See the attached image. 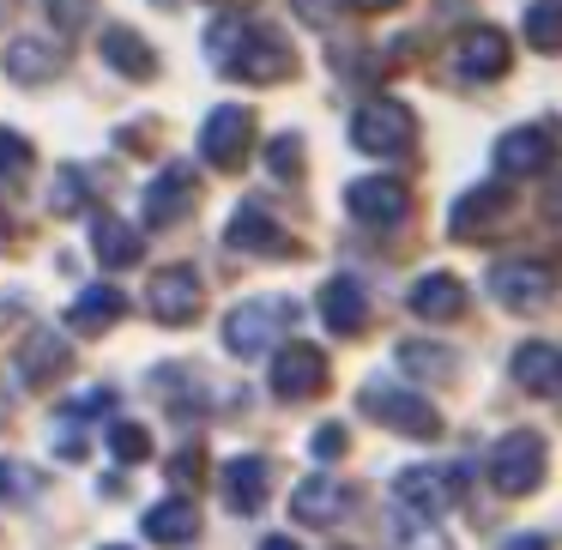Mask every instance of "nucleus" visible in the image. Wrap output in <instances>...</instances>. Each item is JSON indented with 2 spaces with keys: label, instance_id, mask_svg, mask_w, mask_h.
I'll return each instance as SVG.
<instances>
[{
  "label": "nucleus",
  "instance_id": "f257e3e1",
  "mask_svg": "<svg viewBox=\"0 0 562 550\" xmlns=\"http://www.w3.org/2000/svg\"><path fill=\"white\" fill-rule=\"evenodd\" d=\"M206 61L231 79H248V86H279V79L296 74V55L291 43L279 37L272 25L243 13H218L206 31Z\"/></svg>",
  "mask_w": 562,
  "mask_h": 550
},
{
  "label": "nucleus",
  "instance_id": "f03ea898",
  "mask_svg": "<svg viewBox=\"0 0 562 550\" xmlns=\"http://www.w3.org/2000/svg\"><path fill=\"white\" fill-rule=\"evenodd\" d=\"M284 321H291V303H284V296H248V303H236L231 315H224V351L231 357H267L272 339L284 333Z\"/></svg>",
  "mask_w": 562,
  "mask_h": 550
},
{
  "label": "nucleus",
  "instance_id": "7ed1b4c3",
  "mask_svg": "<svg viewBox=\"0 0 562 550\" xmlns=\"http://www.w3.org/2000/svg\"><path fill=\"white\" fill-rule=\"evenodd\" d=\"M490 484L502 496H532L544 484V436L538 429H508V436L490 448Z\"/></svg>",
  "mask_w": 562,
  "mask_h": 550
},
{
  "label": "nucleus",
  "instance_id": "20e7f679",
  "mask_svg": "<svg viewBox=\"0 0 562 550\" xmlns=\"http://www.w3.org/2000/svg\"><path fill=\"white\" fill-rule=\"evenodd\" d=\"M465 484H472V472H465V465H405V472L393 478V496H400L412 514L441 520V514L465 496Z\"/></svg>",
  "mask_w": 562,
  "mask_h": 550
},
{
  "label": "nucleus",
  "instance_id": "39448f33",
  "mask_svg": "<svg viewBox=\"0 0 562 550\" xmlns=\"http://www.w3.org/2000/svg\"><path fill=\"white\" fill-rule=\"evenodd\" d=\"M412 139H417V122H412V110L393 103V98L363 103L357 122H351V146L369 151V158H400V151H412Z\"/></svg>",
  "mask_w": 562,
  "mask_h": 550
},
{
  "label": "nucleus",
  "instance_id": "423d86ee",
  "mask_svg": "<svg viewBox=\"0 0 562 550\" xmlns=\"http://www.w3.org/2000/svg\"><path fill=\"white\" fill-rule=\"evenodd\" d=\"M200 303H206V284H200V272L188 267V260L151 272L146 308H151V321H158V327H188V321H200Z\"/></svg>",
  "mask_w": 562,
  "mask_h": 550
},
{
  "label": "nucleus",
  "instance_id": "0eeeda50",
  "mask_svg": "<svg viewBox=\"0 0 562 550\" xmlns=\"http://www.w3.org/2000/svg\"><path fill=\"white\" fill-rule=\"evenodd\" d=\"M363 412L381 417L393 436H417V441H436L441 436L436 405L417 400V393H405V388H393V381H369V388H363Z\"/></svg>",
  "mask_w": 562,
  "mask_h": 550
},
{
  "label": "nucleus",
  "instance_id": "6e6552de",
  "mask_svg": "<svg viewBox=\"0 0 562 550\" xmlns=\"http://www.w3.org/2000/svg\"><path fill=\"white\" fill-rule=\"evenodd\" d=\"M248 146H255V115H248L243 103H218V110L206 115V127H200V158H206L212 170H243Z\"/></svg>",
  "mask_w": 562,
  "mask_h": 550
},
{
  "label": "nucleus",
  "instance_id": "1a4fd4ad",
  "mask_svg": "<svg viewBox=\"0 0 562 550\" xmlns=\"http://www.w3.org/2000/svg\"><path fill=\"white\" fill-rule=\"evenodd\" d=\"M490 296H496L502 308H514V315H532V308H544L550 296H557V272L538 267V260H502V267L490 272Z\"/></svg>",
  "mask_w": 562,
  "mask_h": 550
},
{
  "label": "nucleus",
  "instance_id": "9d476101",
  "mask_svg": "<svg viewBox=\"0 0 562 550\" xmlns=\"http://www.w3.org/2000/svg\"><path fill=\"white\" fill-rule=\"evenodd\" d=\"M327 388V351L321 345H308V339H296V345H279L272 351V393L279 400H315V393Z\"/></svg>",
  "mask_w": 562,
  "mask_h": 550
},
{
  "label": "nucleus",
  "instance_id": "9b49d317",
  "mask_svg": "<svg viewBox=\"0 0 562 550\" xmlns=\"http://www.w3.org/2000/svg\"><path fill=\"white\" fill-rule=\"evenodd\" d=\"M345 206H351L357 224L387 231V224H400L405 212H412V188H405L400 176H357V182L345 188Z\"/></svg>",
  "mask_w": 562,
  "mask_h": 550
},
{
  "label": "nucleus",
  "instance_id": "f8f14e48",
  "mask_svg": "<svg viewBox=\"0 0 562 550\" xmlns=\"http://www.w3.org/2000/svg\"><path fill=\"white\" fill-rule=\"evenodd\" d=\"M224 243L243 248V255H291V231H284L279 218H272L260 200H243V206L231 212V224H224Z\"/></svg>",
  "mask_w": 562,
  "mask_h": 550
},
{
  "label": "nucleus",
  "instance_id": "ddd939ff",
  "mask_svg": "<svg viewBox=\"0 0 562 550\" xmlns=\"http://www.w3.org/2000/svg\"><path fill=\"white\" fill-rule=\"evenodd\" d=\"M194 194H200L194 170H188V164H164V170L151 176V188H146V224L151 231L182 224L188 212H194Z\"/></svg>",
  "mask_w": 562,
  "mask_h": 550
},
{
  "label": "nucleus",
  "instance_id": "4468645a",
  "mask_svg": "<svg viewBox=\"0 0 562 550\" xmlns=\"http://www.w3.org/2000/svg\"><path fill=\"white\" fill-rule=\"evenodd\" d=\"M0 67H7V79H19V86H43V79H55L67 67V49L55 37H43V31H25V37H13L0 49Z\"/></svg>",
  "mask_w": 562,
  "mask_h": 550
},
{
  "label": "nucleus",
  "instance_id": "2eb2a0df",
  "mask_svg": "<svg viewBox=\"0 0 562 550\" xmlns=\"http://www.w3.org/2000/svg\"><path fill=\"white\" fill-rule=\"evenodd\" d=\"M67 369H74V345L55 327H31L25 345H19V375H25V388H55Z\"/></svg>",
  "mask_w": 562,
  "mask_h": 550
},
{
  "label": "nucleus",
  "instance_id": "dca6fc26",
  "mask_svg": "<svg viewBox=\"0 0 562 550\" xmlns=\"http://www.w3.org/2000/svg\"><path fill=\"white\" fill-rule=\"evenodd\" d=\"M508 206H514V188H508V176L502 182H484V188H472V194H460L453 200V236H484L496 218H508Z\"/></svg>",
  "mask_w": 562,
  "mask_h": 550
},
{
  "label": "nucleus",
  "instance_id": "f3484780",
  "mask_svg": "<svg viewBox=\"0 0 562 550\" xmlns=\"http://www.w3.org/2000/svg\"><path fill=\"white\" fill-rule=\"evenodd\" d=\"M267 490H272V465L260 460V453H236V460H224V508L231 514H260Z\"/></svg>",
  "mask_w": 562,
  "mask_h": 550
},
{
  "label": "nucleus",
  "instance_id": "a211bd4d",
  "mask_svg": "<svg viewBox=\"0 0 562 550\" xmlns=\"http://www.w3.org/2000/svg\"><path fill=\"white\" fill-rule=\"evenodd\" d=\"M98 49H103V61H110L122 79H134V86L158 79V55H151V43L139 37V31H127V25H103Z\"/></svg>",
  "mask_w": 562,
  "mask_h": 550
},
{
  "label": "nucleus",
  "instance_id": "6ab92c4d",
  "mask_svg": "<svg viewBox=\"0 0 562 550\" xmlns=\"http://www.w3.org/2000/svg\"><path fill=\"white\" fill-rule=\"evenodd\" d=\"M345 508H351V490H345L333 472L303 478V484H296V496H291V514H296L303 526H333Z\"/></svg>",
  "mask_w": 562,
  "mask_h": 550
},
{
  "label": "nucleus",
  "instance_id": "aec40b11",
  "mask_svg": "<svg viewBox=\"0 0 562 550\" xmlns=\"http://www.w3.org/2000/svg\"><path fill=\"white\" fill-rule=\"evenodd\" d=\"M91 255L103 260V272L139 267V260H146V236H139L134 224H122V218H110V212H98V218H91Z\"/></svg>",
  "mask_w": 562,
  "mask_h": 550
},
{
  "label": "nucleus",
  "instance_id": "412c9836",
  "mask_svg": "<svg viewBox=\"0 0 562 550\" xmlns=\"http://www.w3.org/2000/svg\"><path fill=\"white\" fill-rule=\"evenodd\" d=\"M550 151H557V146H550L544 127H514V134L496 139V170L508 176V182H514V176H544Z\"/></svg>",
  "mask_w": 562,
  "mask_h": 550
},
{
  "label": "nucleus",
  "instance_id": "4be33fe9",
  "mask_svg": "<svg viewBox=\"0 0 562 550\" xmlns=\"http://www.w3.org/2000/svg\"><path fill=\"white\" fill-rule=\"evenodd\" d=\"M321 321H327L333 333H363V321H369V296H363V284L351 279V272H339V279H327L321 284Z\"/></svg>",
  "mask_w": 562,
  "mask_h": 550
},
{
  "label": "nucleus",
  "instance_id": "5701e85b",
  "mask_svg": "<svg viewBox=\"0 0 562 550\" xmlns=\"http://www.w3.org/2000/svg\"><path fill=\"white\" fill-rule=\"evenodd\" d=\"M508 61H514V43L502 37L496 25L465 31V43H460V74L465 79H502V74H508Z\"/></svg>",
  "mask_w": 562,
  "mask_h": 550
},
{
  "label": "nucleus",
  "instance_id": "b1692460",
  "mask_svg": "<svg viewBox=\"0 0 562 550\" xmlns=\"http://www.w3.org/2000/svg\"><path fill=\"white\" fill-rule=\"evenodd\" d=\"M514 381H520L526 393H538V400H557L562 393V351L544 339L520 345V351H514Z\"/></svg>",
  "mask_w": 562,
  "mask_h": 550
},
{
  "label": "nucleus",
  "instance_id": "393cba45",
  "mask_svg": "<svg viewBox=\"0 0 562 550\" xmlns=\"http://www.w3.org/2000/svg\"><path fill=\"white\" fill-rule=\"evenodd\" d=\"M465 284L453 279V272H424V279L412 284V315L417 321H453V315H465Z\"/></svg>",
  "mask_w": 562,
  "mask_h": 550
},
{
  "label": "nucleus",
  "instance_id": "a878e982",
  "mask_svg": "<svg viewBox=\"0 0 562 550\" xmlns=\"http://www.w3.org/2000/svg\"><path fill=\"white\" fill-rule=\"evenodd\" d=\"M139 526H146L151 545H194L200 538V508L188 496H164V502H151V514Z\"/></svg>",
  "mask_w": 562,
  "mask_h": 550
},
{
  "label": "nucleus",
  "instance_id": "bb28decb",
  "mask_svg": "<svg viewBox=\"0 0 562 550\" xmlns=\"http://www.w3.org/2000/svg\"><path fill=\"white\" fill-rule=\"evenodd\" d=\"M122 315H127V296L115 291V284H86V291L74 296V308H67V327L74 333H110Z\"/></svg>",
  "mask_w": 562,
  "mask_h": 550
},
{
  "label": "nucleus",
  "instance_id": "cd10ccee",
  "mask_svg": "<svg viewBox=\"0 0 562 550\" xmlns=\"http://www.w3.org/2000/svg\"><path fill=\"white\" fill-rule=\"evenodd\" d=\"M520 31H526V43H532L538 55H557L562 49V0H532L526 19H520Z\"/></svg>",
  "mask_w": 562,
  "mask_h": 550
},
{
  "label": "nucleus",
  "instance_id": "c85d7f7f",
  "mask_svg": "<svg viewBox=\"0 0 562 550\" xmlns=\"http://www.w3.org/2000/svg\"><path fill=\"white\" fill-rule=\"evenodd\" d=\"M103 441H110V453H115L122 465L151 460V429H139L134 417H115V424H110V436H103Z\"/></svg>",
  "mask_w": 562,
  "mask_h": 550
},
{
  "label": "nucleus",
  "instance_id": "c756f323",
  "mask_svg": "<svg viewBox=\"0 0 562 550\" xmlns=\"http://www.w3.org/2000/svg\"><path fill=\"white\" fill-rule=\"evenodd\" d=\"M400 363L412 369V375H453V363H460V357H453L448 345H424V339H405V345H400Z\"/></svg>",
  "mask_w": 562,
  "mask_h": 550
},
{
  "label": "nucleus",
  "instance_id": "7c9ffc66",
  "mask_svg": "<svg viewBox=\"0 0 562 550\" xmlns=\"http://www.w3.org/2000/svg\"><path fill=\"white\" fill-rule=\"evenodd\" d=\"M43 13H49L55 31H91V19H98V0H43Z\"/></svg>",
  "mask_w": 562,
  "mask_h": 550
},
{
  "label": "nucleus",
  "instance_id": "2f4dec72",
  "mask_svg": "<svg viewBox=\"0 0 562 550\" xmlns=\"http://www.w3.org/2000/svg\"><path fill=\"white\" fill-rule=\"evenodd\" d=\"M267 170L279 176V182H296V176H303V139L296 134H279L267 146Z\"/></svg>",
  "mask_w": 562,
  "mask_h": 550
},
{
  "label": "nucleus",
  "instance_id": "473e14b6",
  "mask_svg": "<svg viewBox=\"0 0 562 550\" xmlns=\"http://www.w3.org/2000/svg\"><path fill=\"white\" fill-rule=\"evenodd\" d=\"M31 164H37L31 139H25V134H13V127H0V176H25Z\"/></svg>",
  "mask_w": 562,
  "mask_h": 550
},
{
  "label": "nucleus",
  "instance_id": "72a5a7b5",
  "mask_svg": "<svg viewBox=\"0 0 562 550\" xmlns=\"http://www.w3.org/2000/svg\"><path fill=\"white\" fill-rule=\"evenodd\" d=\"M49 206H55V212H79V206H86V176H79V170H61Z\"/></svg>",
  "mask_w": 562,
  "mask_h": 550
},
{
  "label": "nucleus",
  "instance_id": "f704fd0d",
  "mask_svg": "<svg viewBox=\"0 0 562 550\" xmlns=\"http://www.w3.org/2000/svg\"><path fill=\"white\" fill-rule=\"evenodd\" d=\"M31 490H37V478L19 472L13 460H0V502H19V496H31Z\"/></svg>",
  "mask_w": 562,
  "mask_h": 550
},
{
  "label": "nucleus",
  "instance_id": "c9c22d12",
  "mask_svg": "<svg viewBox=\"0 0 562 550\" xmlns=\"http://www.w3.org/2000/svg\"><path fill=\"white\" fill-rule=\"evenodd\" d=\"M296 13H303L308 25H333V19H339V0H296Z\"/></svg>",
  "mask_w": 562,
  "mask_h": 550
},
{
  "label": "nucleus",
  "instance_id": "e433bc0d",
  "mask_svg": "<svg viewBox=\"0 0 562 550\" xmlns=\"http://www.w3.org/2000/svg\"><path fill=\"white\" fill-rule=\"evenodd\" d=\"M200 465H206V460H200L194 448H182V453H176V465H170V478H176V484H194V478H200Z\"/></svg>",
  "mask_w": 562,
  "mask_h": 550
},
{
  "label": "nucleus",
  "instance_id": "4c0bfd02",
  "mask_svg": "<svg viewBox=\"0 0 562 550\" xmlns=\"http://www.w3.org/2000/svg\"><path fill=\"white\" fill-rule=\"evenodd\" d=\"M315 453H321V460H339V453H345V429H339V424L321 429V436H315Z\"/></svg>",
  "mask_w": 562,
  "mask_h": 550
},
{
  "label": "nucleus",
  "instance_id": "58836bf2",
  "mask_svg": "<svg viewBox=\"0 0 562 550\" xmlns=\"http://www.w3.org/2000/svg\"><path fill=\"white\" fill-rule=\"evenodd\" d=\"M502 550H550V538L544 532H520V538H508Z\"/></svg>",
  "mask_w": 562,
  "mask_h": 550
},
{
  "label": "nucleus",
  "instance_id": "ea45409f",
  "mask_svg": "<svg viewBox=\"0 0 562 550\" xmlns=\"http://www.w3.org/2000/svg\"><path fill=\"white\" fill-rule=\"evenodd\" d=\"M345 7H357V13H387V7H400V0H345Z\"/></svg>",
  "mask_w": 562,
  "mask_h": 550
},
{
  "label": "nucleus",
  "instance_id": "a19ab883",
  "mask_svg": "<svg viewBox=\"0 0 562 550\" xmlns=\"http://www.w3.org/2000/svg\"><path fill=\"white\" fill-rule=\"evenodd\" d=\"M260 550H296V538H260Z\"/></svg>",
  "mask_w": 562,
  "mask_h": 550
},
{
  "label": "nucleus",
  "instance_id": "79ce46f5",
  "mask_svg": "<svg viewBox=\"0 0 562 550\" xmlns=\"http://www.w3.org/2000/svg\"><path fill=\"white\" fill-rule=\"evenodd\" d=\"M151 7H182V0H151Z\"/></svg>",
  "mask_w": 562,
  "mask_h": 550
},
{
  "label": "nucleus",
  "instance_id": "37998d69",
  "mask_svg": "<svg viewBox=\"0 0 562 550\" xmlns=\"http://www.w3.org/2000/svg\"><path fill=\"white\" fill-rule=\"evenodd\" d=\"M0 243H7V212H0Z\"/></svg>",
  "mask_w": 562,
  "mask_h": 550
},
{
  "label": "nucleus",
  "instance_id": "c03bdc74",
  "mask_svg": "<svg viewBox=\"0 0 562 550\" xmlns=\"http://www.w3.org/2000/svg\"><path fill=\"white\" fill-rule=\"evenodd\" d=\"M103 550H127V545H103Z\"/></svg>",
  "mask_w": 562,
  "mask_h": 550
}]
</instances>
